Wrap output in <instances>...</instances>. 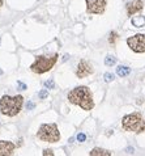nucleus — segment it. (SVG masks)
<instances>
[{
	"instance_id": "obj_10",
	"label": "nucleus",
	"mask_w": 145,
	"mask_h": 156,
	"mask_svg": "<svg viewBox=\"0 0 145 156\" xmlns=\"http://www.w3.org/2000/svg\"><path fill=\"white\" fill-rule=\"evenodd\" d=\"M144 8V3L141 0H133V2H131L127 4V13L128 16H133L135 13H137Z\"/></svg>"
},
{
	"instance_id": "obj_2",
	"label": "nucleus",
	"mask_w": 145,
	"mask_h": 156,
	"mask_svg": "<svg viewBox=\"0 0 145 156\" xmlns=\"http://www.w3.org/2000/svg\"><path fill=\"white\" fill-rule=\"evenodd\" d=\"M24 104V97L19 94V96L11 97V96H3L0 100V110L4 115L8 117H15L20 113L21 108Z\"/></svg>"
},
{
	"instance_id": "obj_6",
	"label": "nucleus",
	"mask_w": 145,
	"mask_h": 156,
	"mask_svg": "<svg viewBox=\"0 0 145 156\" xmlns=\"http://www.w3.org/2000/svg\"><path fill=\"white\" fill-rule=\"evenodd\" d=\"M127 45L135 53H144L145 51V34H135L127 40Z\"/></svg>"
},
{
	"instance_id": "obj_13",
	"label": "nucleus",
	"mask_w": 145,
	"mask_h": 156,
	"mask_svg": "<svg viewBox=\"0 0 145 156\" xmlns=\"http://www.w3.org/2000/svg\"><path fill=\"white\" fill-rule=\"evenodd\" d=\"M130 72H131V70L128 67H126V66H119L118 68H116V73L120 77H124V76H127V75H130Z\"/></svg>"
},
{
	"instance_id": "obj_1",
	"label": "nucleus",
	"mask_w": 145,
	"mask_h": 156,
	"mask_svg": "<svg viewBox=\"0 0 145 156\" xmlns=\"http://www.w3.org/2000/svg\"><path fill=\"white\" fill-rule=\"evenodd\" d=\"M68 101L75 105H79L84 110H92L94 108L92 92L88 87H76L68 93Z\"/></svg>"
},
{
	"instance_id": "obj_15",
	"label": "nucleus",
	"mask_w": 145,
	"mask_h": 156,
	"mask_svg": "<svg viewBox=\"0 0 145 156\" xmlns=\"http://www.w3.org/2000/svg\"><path fill=\"white\" fill-rule=\"evenodd\" d=\"M118 40V34L115 32H111V34H110V38H109V42L110 43H115V41Z\"/></svg>"
},
{
	"instance_id": "obj_24",
	"label": "nucleus",
	"mask_w": 145,
	"mask_h": 156,
	"mask_svg": "<svg viewBox=\"0 0 145 156\" xmlns=\"http://www.w3.org/2000/svg\"><path fill=\"white\" fill-rule=\"evenodd\" d=\"M3 5V0H0V7H2Z\"/></svg>"
},
{
	"instance_id": "obj_4",
	"label": "nucleus",
	"mask_w": 145,
	"mask_h": 156,
	"mask_svg": "<svg viewBox=\"0 0 145 156\" xmlns=\"http://www.w3.org/2000/svg\"><path fill=\"white\" fill-rule=\"evenodd\" d=\"M38 139L43 142H50V143H56L60 139V134H59L58 126L55 123H45L39 127L37 133Z\"/></svg>"
},
{
	"instance_id": "obj_20",
	"label": "nucleus",
	"mask_w": 145,
	"mask_h": 156,
	"mask_svg": "<svg viewBox=\"0 0 145 156\" xmlns=\"http://www.w3.org/2000/svg\"><path fill=\"white\" fill-rule=\"evenodd\" d=\"M43 155H45V156H46V155H54V152H52L51 150H45V151H43Z\"/></svg>"
},
{
	"instance_id": "obj_18",
	"label": "nucleus",
	"mask_w": 145,
	"mask_h": 156,
	"mask_svg": "<svg viewBox=\"0 0 145 156\" xmlns=\"http://www.w3.org/2000/svg\"><path fill=\"white\" fill-rule=\"evenodd\" d=\"M85 139H86V135H85V134L80 133L79 135H77V140H79V142H85Z\"/></svg>"
},
{
	"instance_id": "obj_23",
	"label": "nucleus",
	"mask_w": 145,
	"mask_h": 156,
	"mask_svg": "<svg viewBox=\"0 0 145 156\" xmlns=\"http://www.w3.org/2000/svg\"><path fill=\"white\" fill-rule=\"evenodd\" d=\"M33 108H34V104H33V102H30V104L28 105V109H33Z\"/></svg>"
},
{
	"instance_id": "obj_22",
	"label": "nucleus",
	"mask_w": 145,
	"mask_h": 156,
	"mask_svg": "<svg viewBox=\"0 0 145 156\" xmlns=\"http://www.w3.org/2000/svg\"><path fill=\"white\" fill-rule=\"evenodd\" d=\"M145 131V121H144V123H143V126H141V130H140V133H144Z\"/></svg>"
},
{
	"instance_id": "obj_21",
	"label": "nucleus",
	"mask_w": 145,
	"mask_h": 156,
	"mask_svg": "<svg viewBox=\"0 0 145 156\" xmlns=\"http://www.w3.org/2000/svg\"><path fill=\"white\" fill-rule=\"evenodd\" d=\"M17 84H19V87H20V88H21V89H26V85H25V84H22V83H20V81H19V83H17Z\"/></svg>"
},
{
	"instance_id": "obj_17",
	"label": "nucleus",
	"mask_w": 145,
	"mask_h": 156,
	"mask_svg": "<svg viewBox=\"0 0 145 156\" xmlns=\"http://www.w3.org/2000/svg\"><path fill=\"white\" fill-rule=\"evenodd\" d=\"M105 81H107V83H110V81H113L114 80V75H113V73H105Z\"/></svg>"
},
{
	"instance_id": "obj_12",
	"label": "nucleus",
	"mask_w": 145,
	"mask_h": 156,
	"mask_svg": "<svg viewBox=\"0 0 145 156\" xmlns=\"http://www.w3.org/2000/svg\"><path fill=\"white\" fill-rule=\"evenodd\" d=\"M132 25L133 27H137V28H141L145 25V17L144 16H135L132 17Z\"/></svg>"
},
{
	"instance_id": "obj_19",
	"label": "nucleus",
	"mask_w": 145,
	"mask_h": 156,
	"mask_svg": "<svg viewBox=\"0 0 145 156\" xmlns=\"http://www.w3.org/2000/svg\"><path fill=\"white\" fill-rule=\"evenodd\" d=\"M47 96H49V92H47L46 89H45V90H42V92L39 93V97H41V98H46Z\"/></svg>"
},
{
	"instance_id": "obj_8",
	"label": "nucleus",
	"mask_w": 145,
	"mask_h": 156,
	"mask_svg": "<svg viewBox=\"0 0 145 156\" xmlns=\"http://www.w3.org/2000/svg\"><path fill=\"white\" fill-rule=\"evenodd\" d=\"M92 72H93L92 64L89 63V62H86V60H81V62L79 63V66H77L76 75H77V77H80V79H83V77L89 76Z\"/></svg>"
},
{
	"instance_id": "obj_11",
	"label": "nucleus",
	"mask_w": 145,
	"mask_h": 156,
	"mask_svg": "<svg viewBox=\"0 0 145 156\" xmlns=\"http://www.w3.org/2000/svg\"><path fill=\"white\" fill-rule=\"evenodd\" d=\"M89 155L90 156H110L111 155V152L110 151H106V150H103V148H93L90 152H89Z\"/></svg>"
},
{
	"instance_id": "obj_9",
	"label": "nucleus",
	"mask_w": 145,
	"mask_h": 156,
	"mask_svg": "<svg viewBox=\"0 0 145 156\" xmlns=\"http://www.w3.org/2000/svg\"><path fill=\"white\" fill-rule=\"evenodd\" d=\"M16 146L12 142L0 140V156H9L13 154Z\"/></svg>"
},
{
	"instance_id": "obj_3",
	"label": "nucleus",
	"mask_w": 145,
	"mask_h": 156,
	"mask_svg": "<svg viewBox=\"0 0 145 156\" xmlns=\"http://www.w3.org/2000/svg\"><path fill=\"white\" fill-rule=\"evenodd\" d=\"M58 58H59L58 54H54L52 57H45V55H39V57L35 58V62H34L30 66V70L34 73H45V72L50 71L51 68L55 66Z\"/></svg>"
},
{
	"instance_id": "obj_7",
	"label": "nucleus",
	"mask_w": 145,
	"mask_h": 156,
	"mask_svg": "<svg viewBox=\"0 0 145 156\" xmlns=\"http://www.w3.org/2000/svg\"><path fill=\"white\" fill-rule=\"evenodd\" d=\"M107 0H86V11L88 13L101 15L106 9Z\"/></svg>"
},
{
	"instance_id": "obj_5",
	"label": "nucleus",
	"mask_w": 145,
	"mask_h": 156,
	"mask_svg": "<svg viewBox=\"0 0 145 156\" xmlns=\"http://www.w3.org/2000/svg\"><path fill=\"white\" fill-rule=\"evenodd\" d=\"M143 123H144V121H143V117L140 113L128 114V115L123 117V119H122V126L126 131H133L137 134H140Z\"/></svg>"
},
{
	"instance_id": "obj_14",
	"label": "nucleus",
	"mask_w": 145,
	"mask_h": 156,
	"mask_svg": "<svg viewBox=\"0 0 145 156\" xmlns=\"http://www.w3.org/2000/svg\"><path fill=\"white\" fill-rule=\"evenodd\" d=\"M115 63H116V58H114L113 55L106 57V59H105V64H106V66H114Z\"/></svg>"
},
{
	"instance_id": "obj_16",
	"label": "nucleus",
	"mask_w": 145,
	"mask_h": 156,
	"mask_svg": "<svg viewBox=\"0 0 145 156\" xmlns=\"http://www.w3.org/2000/svg\"><path fill=\"white\" fill-rule=\"evenodd\" d=\"M45 87H46L47 89H52L54 87H55L54 80H47V81H45Z\"/></svg>"
}]
</instances>
